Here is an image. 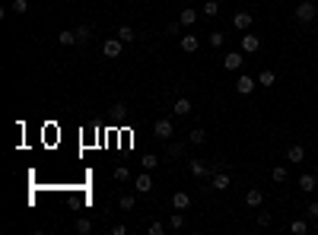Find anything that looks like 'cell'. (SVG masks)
<instances>
[{"mask_svg":"<svg viewBox=\"0 0 318 235\" xmlns=\"http://www.w3.org/2000/svg\"><path fill=\"white\" fill-rule=\"evenodd\" d=\"M239 51L242 54H258V51H261V38L252 35V32H245L242 38H239Z\"/></svg>","mask_w":318,"mask_h":235,"instance_id":"6da1fadb","label":"cell"},{"mask_svg":"<svg viewBox=\"0 0 318 235\" xmlns=\"http://www.w3.org/2000/svg\"><path fill=\"white\" fill-rule=\"evenodd\" d=\"M188 172H191L194 178H207V175H214L217 169L210 166V162H204V159H191V162H188Z\"/></svg>","mask_w":318,"mask_h":235,"instance_id":"7a4b0ae2","label":"cell"},{"mask_svg":"<svg viewBox=\"0 0 318 235\" xmlns=\"http://www.w3.org/2000/svg\"><path fill=\"white\" fill-rule=\"evenodd\" d=\"M315 16H318V7L312 4V0H302V4L296 7V19L299 22H312Z\"/></svg>","mask_w":318,"mask_h":235,"instance_id":"3957f363","label":"cell"},{"mask_svg":"<svg viewBox=\"0 0 318 235\" xmlns=\"http://www.w3.org/2000/svg\"><path fill=\"white\" fill-rule=\"evenodd\" d=\"M153 134H156V140H169L175 134V127H172V118H159L156 124H153Z\"/></svg>","mask_w":318,"mask_h":235,"instance_id":"277c9868","label":"cell"},{"mask_svg":"<svg viewBox=\"0 0 318 235\" xmlns=\"http://www.w3.org/2000/svg\"><path fill=\"white\" fill-rule=\"evenodd\" d=\"M255 89H258V80H252L249 73H242L239 80H235V92H239V96H252Z\"/></svg>","mask_w":318,"mask_h":235,"instance_id":"5b68a950","label":"cell"},{"mask_svg":"<svg viewBox=\"0 0 318 235\" xmlns=\"http://www.w3.org/2000/svg\"><path fill=\"white\" fill-rule=\"evenodd\" d=\"M252 22H255V16L249 13V10H239V13L232 16V26L239 29V32H249V29H252Z\"/></svg>","mask_w":318,"mask_h":235,"instance_id":"8992f818","label":"cell"},{"mask_svg":"<svg viewBox=\"0 0 318 235\" xmlns=\"http://www.w3.org/2000/svg\"><path fill=\"white\" fill-rule=\"evenodd\" d=\"M242 64H245L242 51H229L226 57H223V70H242Z\"/></svg>","mask_w":318,"mask_h":235,"instance_id":"52a82bcc","label":"cell"},{"mask_svg":"<svg viewBox=\"0 0 318 235\" xmlns=\"http://www.w3.org/2000/svg\"><path fill=\"white\" fill-rule=\"evenodd\" d=\"M188 207H191V194H188V191H175L172 194V210H182V213H185Z\"/></svg>","mask_w":318,"mask_h":235,"instance_id":"ba28073f","label":"cell"},{"mask_svg":"<svg viewBox=\"0 0 318 235\" xmlns=\"http://www.w3.org/2000/svg\"><path fill=\"white\" fill-rule=\"evenodd\" d=\"M134 191H137V194H150V191H153L150 172H144V175H137V178H134Z\"/></svg>","mask_w":318,"mask_h":235,"instance_id":"9c48e42d","label":"cell"},{"mask_svg":"<svg viewBox=\"0 0 318 235\" xmlns=\"http://www.w3.org/2000/svg\"><path fill=\"white\" fill-rule=\"evenodd\" d=\"M121 45H124L121 38H109V42L102 45V54L105 57H121Z\"/></svg>","mask_w":318,"mask_h":235,"instance_id":"30bf717a","label":"cell"},{"mask_svg":"<svg viewBox=\"0 0 318 235\" xmlns=\"http://www.w3.org/2000/svg\"><path fill=\"white\" fill-rule=\"evenodd\" d=\"M210 184H214L217 191H226V187L232 184V178H229L226 172H214V175H210Z\"/></svg>","mask_w":318,"mask_h":235,"instance_id":"8fae6325","label":"cell"},{"mask_svg":"<svg viewBox=\"0 0 318 235\" xmlns=\"http://www.w3.org/2000/svg\"><path fill=\"white\" fill-rule=\"evenodd\" d=\"M245 204H249L252 210H258V207L264 204V194L258 191V187H249V191H245Z\"/></svg>","mask_w":318,"mask_h":235,"instance_id":"7c38bea8","label":"cell"},{"mask_svg":"<svg viewBox=\"0 0 318 235\" xmlns=\"http://www.w3.org/2000/svg\"><path fill=\"white\" fill-rule=\"evenodd\" d=\"M315 187H318V178H315V175H312V172H305V175H299V191H305V194H312V191H315Z\"/></svg>","mask_w":318,"mask_h":235,"instance_id":"4fadbf2b","label":"cell"},{"mask_svg":"<svg viewBox=\"0 0 318 235\" xmlns=\"http://www.w3.org/2000/svg\"><path fill=\"white\" fill-rule=\"evenodd\" d=\"M179 22H182V26H194V22H197V7H182Z\"/></svg>","mask_w":318,"mask_h":235,"instance_id":"5bb4252c","label":"cell"},{"mask_svg":"<svg viewBox=\"0 0 318 235\" xmlns=\"http://www.w3.org/2000/svg\"><path fill=\"white\" fill-rule=\"evenodd\" d=\"M172 111L179 114V118H185V114H191V99L188 96H182V99H175V105H172Z\"/></svg>","mask_w":318,"mask_h":235,"instance_id":"9a60e30c","label":"cell"},{"mask_svg":"<svg viewBox=\"0 0 318 235\" xmlns=\"http://www.w3.org/2000/svg\"><path fill=\"white\" fill-rule=\"evenodd\" d=\"M201 48V42H197V35H182V51L185 54H194Z\"/></svg>","mask_w":318,"mask_h":235,"instance_id":"2e32d148","label":"cell"},{"mask_svg":"<svg viewBox=\"0 0 318 235\" xmlns=\"http://www.w3.org/2000/svg\"><path fill=\"white\" fill-rule=\"evenodd\" d=\"M302 159H305V146L302 143H293L287 149V162H302Z\"/></svg>","mask_w":318,"mask_h":235,"instance_id":"e0dca14e","label":"cell"},{"mask_svg":"<svg viewBox=\"0 0 318 235\" xmlns=\"http://www.w3.org/2000/svg\"><path fill=\"white\" fill-rule=\"evenodd\" d=\"M57 45H64V48H70V45H80V38H77V29L70 32V29H64L61 35H57Z\"/></svg>","mask_w":318,"mask_h":235,"instance_id":"ac0fdd59","label":"cell"},{"mask_svg":"<svg viewBox=\"0 0 318 235\" xmlns=\"http://www.w3.org/2000/svg\"><path fill=\"white\" fill-rule=\"evenodd\" d=\"M201 13H204L207 19H214V16L220 13V4H217V0H204V7H201Z\"/></svg>","mask_w":318,"mask_h":235,"instance_id":"d6986e66","label":"cell"},{"mask_svg":"<svg viewBox=\"0 0 318 235\" xmlns=\"http://www.w3.org/2000/svg\"><path fill=\"white\" fill-rule=\"evenodd\" d=\"M270 178H274L277 184H284V181L290 178V169H287V166H274V172H270Z\"/></svg>","mask_w":318,"mask_h":235,"instance_id":"ffe728a7","label":"cell"},{"mask_svg":"<svg viewBox=\"0 0 318 235\" xmlns=\"http://www.w3.org/2000/svg\"><path fill=\"white\" fill-rule=\"evenodd\" d=\"M118 38L127 45V42H134V38H137V32H134L131 26H121V29H118Z\"/></svg>","mask_w":318,"mask_h":235,"instance_id":"44dd1931","label":"cell"},{"mask_svg":"<svg viewBox=\"0 0 318 235\" xmlns=\"http://www.w3.org/2000/svg\"><path fill=\"white\" fill-rule=\"evenodd\" d=\"M274 70H261V73H258V83H261V86H274Z\"/></svg>","mask_w":318,"mask_h":235,"instance_id":"7402d4cb","label":"cell"},{"mask_svg":"<svg viewBox=\"0 0 318 235\" xmlns=\"http://www.w3.org/2000/svg\"><path fill=\"white\" fill-rule=\"evenodd\" d=\"M188 140H191V143H194V146H201V143H204V140H207V134L201 131V127H194V131H191V134H188Z\"/></svg>","mask_w":318,"mask_h":235,"instance_id":"603a6c76","label":"cell"},{"mask_svg":"<svg viewBox=\"0 0 318 235\" xmlns=\"http://www.w3.org/2000/svg\"><path fill=\"white\" fill-rule=\"evenodd\" d=\"M182 226H185V216H182V210H175L169 216V229H182Z\"/></svg>","mask_w":318,"mask_h":235,"instance_id":"cb8c5ba5","label":"cell"},{"mask_svg":"<svg viewBox=\"0 0 318 235\" xmlns=\"http://www.w3.org/2000/svg\"><path fill=\"white\" fill-rule=\"evenodd\" d=\"M290 229L296 232V235H305V232H309V222H305V219H293V222H290Z\"/></svg>","mask_w":318,"mask_h":235,"instance_id":"d4e9b609","label":"cell"},{"mask_svg":"<svg viewBox=\"0 0 318 235\" xmlns=\"http://www.w3.org/2000/svg\"><path fill=\"white\" fill-rule=\"evenodd\" d=\"M134 204H137L134 194H121V201H118V207H121V210H134Z\"/></svg>","mask_w":318,"mask_h":235,"instance_id":"484cf974","label":"cell"},{"mask_svg":"<svg viewBox=\"0 0 318 235\" xmlns=\"http://www.w3.org/2000/svg\"><path fill=\"white\" fill-rule=\"evenodd\" d=\"M207 42L214 45V48H223V42H226V35H223V32H210V35H207Z\"/></svg>","mask_w":318,"mask_h":235,"instance_id":"4316f807","label":"cell"},{"mask_svg":"<svg viewBox=\"0 0 318 235\" xmlns=\"http://www.w3.org/2000/svg\"><path fill=\"white\" fill-rule=\"evenodd\" d=\"M115 181H121V184H124V181H131V172H127L124 166H118V169H115Z\"/></svg>","mask_w":318,"mask_h":235,"instance_id":"83f0119b","label":"cell"},{"mask_svg":"<svg viewBox=\"0 0 318 235\" xmlns=\"http://www.w3.org/2000/svg\"><path fill=\"white\" fill-rule=\"evenodd\" d=\"M140 162H144V169H147V172L159 166V159H156V156H153V152H147V156H144V159H140Z\"/></svg>","mask_w":318,"mask_h":235,"instance_id":"f1b7e54d","label":"cell"},{"mask_svg":"<svg viewBox=\"0 0 318 235\" xmlns=\"http://www.w3.org/2000/svg\"><path fill=\"white\" fill-rule=\"evenodd\" d=\"M77 232H80V235H89V232H92V222H89V219H77Z\"/></svg>","mask_w":318,"mask_h":235,"instance_id":"f546056e","label":"cell"},{"mask_svg":"<svg viewBox=\"0 0 318 235\" xmlns=\"http://www.w3.org/2000/svg\"><path fill=\"white\" fill-rule=\"evenodd\" d=\"M77 38H80V42H89V38H92V29H89V26H80V29H77Z\"/></svg>","mask_w":318,"mask_h":235,"instance_id":"4dcf8cb0","label":"cell"},{"mask_svg":"<svg viewBox=\"0 0 318 235\" xmlns=\"http://www.w3.org/2000/svg\"><path fill=\"white\" fill-rule=\"evenodd\" d=\"M166 152H169V159H172V156H182L185 149H182V143H169V146H166Z\"/></svg>","mask_w":318,"mask_h":235,"instance_id":"1f68e13d","label":"cell"},{"mask_svg":"<svg viewBox=\"0 0 318 235\" xmlns=\"http://www.w3.org/2000/svg\"><path fill=\"white\" fill-rule=\"evenodd\" d=\"M10 10H16V13H26V10H29V0H13V7H10Z\"/></svg>","mask_w":318,"mask_h":235,"instance_id":"d6a6232c","label":"cell"},{"mask_svg":"<svg viewBox=\"0 0 318 235\" xmlns=\"http://www.w3.org/2000/svg\"><path fill=\"white\" fill-rule=\"evenodd\" d=\"M305 216H309V219H318V201H312L309 207H305Z\"/></svg>","mask_w":318,"mask_h":235,"instance_id":"836d02e7","label":"cell"},{"mask_svg":"<svg viewBox=\"0 0 318 235\" xmlns=\"http://www.w3.org/2000/svg\"><path fill=\"white\" fill-rule=\"evenodd\" d=\"M270 222H274L270 213H258V226H270Z\"/></svg>","mask_w":318,"mask_h":235,"instance_id":"e575fe53","label":"cell"},{"mask_svg":"<svg viewBox=\"0 0 318 235\" xmlns=\"http://www.w3.org/2000/svg\"><path fill=\"white\" fill-rule=\"evenodd\" d=\"M162 232H166V226H162V222H153V226H150V235H162Z\"/></svg>","mask_w":318,"mask_h":235,"instance_id":"d590c367","label":"cell"},{"mask_svg":"<svg viewBox=\"0 0 318 235\" xmlns=\"http://www.w3.org/2000/svg\"><path fill=\"white\" fill-rule=\"evenodd\" d=\"M112 235H127V226H124V222H118V226H112Z\"/></svg>","mask_w":318,"mask_h":235,"instance_id":"8d00e7d4","label":"cell"},{"mask_svg":"<svg viewBox=\"0 0 318 235\" xmlns=\"http://www.w3.org/2000/svg\"><path fill=\"white\" fill-rule=\"evenodd\" d=\"M179 32H182V22H179V19L169 22V35H179Z\"/></svg>","mask_w":318,"mask_h":235,"instance_id":"74e56055","label":"cell"},{"mask_svg":"<svg viewBox=\"0 0 318 235\" xmlns=\"http://www.w3.org/2000/svg\"><path fill=\"white\" fill-rule=\"evenodd\" d=\"M315 229H318V219H315Z\"/></svg>","mask_w":318,"mask_h":235,"instance_id":"f35d334b","label":"cell"}]
</instances>
